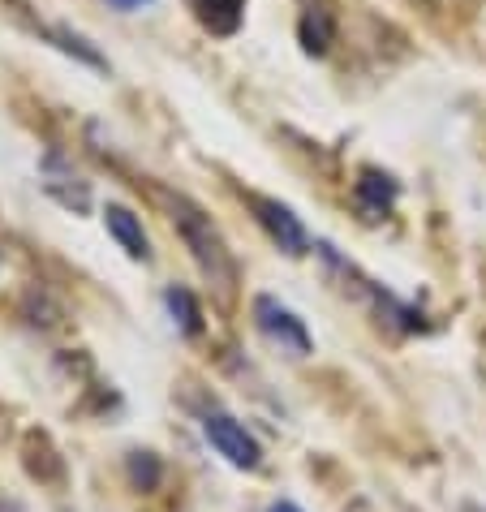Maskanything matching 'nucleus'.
I'll use <instances>...</instances> for the list:
<instances>
[{
  "label": "nucleus",
  "instance_id": "obj_1",
  "mask_svg": "<svg viewBox=\"0 0 486 512\" xmlns=\"http://www.w3.org/2000/svg\"><path fill=\"white\" fill-rule=\"evenodd\" d=\"M155 198H160V203L168 207V220H173V229L181 233L185 250L194 254L198 272H203L211 284H216L220 302H233V293H237V259H233V250H228L224 233L216 229V220H211L190 194L155 190Z\"/></svg>",
  "mask_w": 486,
  "mask_h": 512
},
{
  "label": "nucleus",
  "instance_id": "obj_2",
  "mask_svg": "<svg viewBox=\"0 0 486 512\" xmlns=\"http://www.w3.org/2000/svg\"><path fill=\"white\" fill-rule=\"evenodd\" d=\"M254 327H259V332L271 340V345H280V353H293V358H306V353L314 349L306 323L297 319L284 302H276L271 293L254 297Z\"/></svg>",
  "mask_w": 486,
  "mask_h": 512
},
{
  "label": "nucleus",
  "instance_id": "obj_3",
  "mask_svg": "<svg viewBox=\"0 0 486 512\" xmlns=\"http://www.w3.org/2000/svg\"><path fill=\"white\" fill-rule=\"evenodd\" d=\"M203 435H207V444L216 448L233 469H259V465H263L259 439H254L237 418H228V414H207V418H203Z\"/></svg>",
  "mask_w": 486,
  "mask_h": 512
},
{
  "label": "nucleus",
  "instance_id": "obj_4",
  "mask_svg": "<svg viewBox=\"0 0 486 512\" xmlns=\"http://www.w3.org/2000/svg\"><path fill=\"white\" fill-rule=\"evenodd\" d=\"M246 203L254 211V220L263 224V233L276 241V246L284 254H293V259H302V254L310 250V233L302 229V220L293 216L289 207L280 203V198H267V194H246Z\"/></svg>",
  "mask_w": 486,
  "mask_h": 512
},
{
  "label": "nucleus",
  "instance_id": "obj_5",
  "mask_svg": "<svg viewBox=\"0 0 486 512\" xmlns=\"http://www.w3.org/2000/svg\"><path fill=\"white\" fill-rule=\"evenodd\" d=\"M396 194H400V186L388 173H379V168H362L357 181H353V203H357V211H362L366 220L388 216V211L396 207Z\"/></svg>",
  "mask_w": 486,
  "mask_h": 512
},
{
  "label": "nucleus",
  "instance_id": "obj_6",
  "mask_svg": "<svg viewBox=\"0 0 486 512\" xmlns=\"http://www.w3.org/2000/svg\"><path fill=\"white\" fill-rule=\"evenodd\" d=\"M44 190H48L61 207H69V211H87V207H91V190H87V181H82V177H78L74 168H69L56 151L44 160Z\"/></svg>",
  "mask_w": 486,
  "mask_h": 512
},
{
  "label": "nucleus",
  "instance_id": "obj_7",
  "mask_svg": "<svg viewBox=\"0 0 486 512\" xmlns=\"http://www.w3.org/2000/svg\"><path fill=\"white\" fill-rule=\"evenodd\" d=\"M104 224H108V233L121 241V250L130 254V259H138V263H147V259H151V241H147V229H142V220L134 216L130 207L108 203V207H104Z\"/></svg>",
  "mask_w": 486,
  "mask_h": 512
},
{
  "label": "nucleus",
  "instance_id": "obj_8",
  "mask_svg": "<svg viewBox=\"0 0 486 512\" xmlns=\"http://www.w3.org/2000/svg\"><path fill=\"white\" fill-rule=\"evenodd\" d=\"M190 5L211 35H237L246 18V0H190Z\"/></svg>",
  "mask_w": 486,
  "mask_h": 512
},
{
  "label": "nucleus",
  "instance_id": "obj_9",
  "mask_svg": "<svg viewBox=\"0 0 486 512\" xmlns=\"http://www.w3.org/2000/svg\"><path fill=\"white\" fill-rule=\"evenodd\" d=\"M297 39H302V48L310 56H323L327 48H332V39H336V18H332V9H323V5H310L302 13V22H297Z\"/></svg>",
  "mask_w": 486,
  "mask_h": 512
},
{
  "label": "nucleus",
  "instance_id": "obj_10",
  "mask_svg": "<svg viewBox=\"0 0 486 512\" xmlns=\"http://www.w3.org/2000/svg\"><path fill=\"white\" fill-rule=\"evenodd\" d=\"M164 306H168V315H173V323L181 327L185 336L203 332V306H198V297L190 289H181V284H168V289H164Z\"/></svg>",
  "mask_w": 486,
  "mask_h": 512
},
{
  "label": "nucleus",
  "instance_id": "obj_11",
  "mask_svg": "<svg viewBox=\"0 0 486 512\" xmlns=\"http://www.w3.org/2000/svg\"><path fill=\"white\" fill-rule=\"evenodd\" d=\"M44 39L52 48H61L65 56H74V61L91 65V69H108V61L99 56V48H91V39H82L78 31H69V26H44Z\"/></svg>",
  "mask_w": 486,
  "mask_h": 512
},
{
  "label": "nucleus",
  "instance_id": "obj_12",
  "mask_svg": "<svg viewBox=\"0 0 486 512\" xmlns=\"http://www.w3.org/2000/svg\"><path fill=\"white\" fill-rule=\"evenodd\" d=\"M125 474H130L134 491H155L164 478V465L155 452H130V461H125Z\"/></svg>",
  "mask_w": 486,
  "mask_h": 512
},
{
  "label": "nucleus",
  "instance_id": "obj_13",
  "mask_svg": "<svg viewBox=\"0 0 486 512\" xmlns=\"http://www.w3.org/2000/svg\"><path fill=\"white\" fill-rule=\"evenodd\" d=\"M112 9H121V13H134V9H142V5H151V0H108Z\"/></svg>",
  "mask_w": 486,
  "mask_h": 512
},
{
  "label": "nucleus",
  "instance_id": "obj_14",
  "mask_svg": "<svg viewBox=\"0 0 486 512\" xmlns=\"http://www.w3.org/2000/svg\"><path fill=\"white\" fill-rule=\"evenodd\" d=\"M267 512H302V508H297V504H289V500H280V504H271Z\"/></svg>",
  "mask_w": 486,
  "mask_h": 512
},
{
  "label": "nucleus",
  "instance_id": "obj_15",
  "mask_svg": "<svg viewBox=\"0 0 486 512\" xmlns=\"http://www.w3.org/2000/svg\"><path fill=\"white\" fill-rule=\"evenodd\" d=\"M0 512H18V508H13V504H0Z\"/></svg>",
  "mask_w": 486,
  "mask_h": 512
},
{
  "label": "nucleus",
  "instance_id": "obj_16",
  "mask_svg": "<svg viewBox=\"0 0 486 512\" xmlns=\"http://www.w3.org/2000/svg\"><path fill=\"white\" fill-rule=\"evenodd\" d=\"M461 512H482V508H474V504H465V508H461Z\"/></svg>",
  "mask_w": 486,
  "mask_h": 512
}]
</instances>
